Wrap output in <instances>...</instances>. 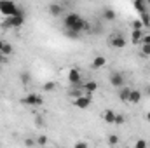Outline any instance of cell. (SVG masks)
<instances>
[{
    "mask_svg": "<svg viewBox=\"0 0 150 148\" xmlns=\"http://www.w3.org/2000/svg\"><path fill=\"white\" fill-rule=\"evenodd\" d=\"M89 145L86 143V141H79V143H75V148H87Z\"/></svg>",
    "mask_w": 150,
    "mask_h": 148,
    "instance_id": "obj_29",
    "label": "cell"
},
{
    "mask_svg": "<svg viewBox=\"0 0 150 148\" xmlns=\"http://www.w3.org/2000/svg\"><path fill=\"white\" fill-rule=\"evenodd\" d=\"M70 96H72V98H77V96H82V92L75 89V91H70Z\"/></svg>",
    "mask_w": 150,
    "mask_h": 148,
    "instance_id": "obj_31",
    "label": "cell"
},
{
    "mask_svg": "<svg viewBox=\"0 0 150 148\" xmlns=\"http://www.w3.org/2000/svg\"><path fill=\"white\" fill-rule=\"evenodd\" d=\"M2 45H4V42H2V40H0V51H2Z\"/></svg>",
    "mask_w": 150,
    "mask_h": 148,
    "instance_id": "obj_36",
    "label": "cell"
},
{
    "mask_svg": "<svg viewBox=\"0 0 150 148\" xmlns=\"http://www.w3.org/2000/svg\"><path fill=\"white\" fill-rule=\"evenodd\" d=\"M147 147V141L145 140H138L136 143H134V148H145Z\"/></svg>",
    "mask_w": 150,
    "mask_h": 148,
    "instance_id": "obj_27",
    "label": "cell"
},
{
    "mask_svg": "<svg viewBox=\"0 0 150 148\" xmlns=\"http://www.w3.org/2000/svg\"><path fill=\"white\" fill-rule=\"evenodd\" d=\"M0 65H7V56L0 52Z\"/></svg>",
    "mask_w": 150,
    "mask_h": 148,
    "instance_id": "obj_30",
    "label": "cell"
},
{
    "mask_svg": "<svg viewBox=\"0 0 150 148\" xmlns=\"http://www.w3.org/2000/svg\"><path fill=\"white\" fill-rule=\"evenodd\" d=\"M84 89H86L89 94H93V92H96V89H98V84H96L94 80H89V82L84 85Z\"/></svg>",
    "mask_w": 150,
    "mask_h": 148,
    "instance_id": "obj_14",
    "label": "cell"
},
{
    "mask_svg": "<svg viewBox=\"0 0 150 148\" xmlns=\"http://www.w3.org/2000/svg\"><path fill=\"white\" fill-rule=\"evenodd\" d=\"M145 120H147V122H150V111L147 113V115H145Z\"/></svg>",
    "mask_w": 150,
    "mask_h": 148,
    "instance_id": "obj_35",
    "label": "cell"
},
{
    "mask_svg": "<svg viewBox=\"0 0 150 148\" xmlns=\"http://www.w3.org/2000/svg\"><path fill=\"white\" fill-rule=\"evenodd\" d=\"M19 12H23L21 7H18L12 0H0V14L14 16V14H19Z\"/></svg>",
    "mask_w": 150,
    "mask_h": 148,
    "instance_id": "obj_1",
    "label": "cell"
},
{
    "mask_svg": "<svg viewBox=\"0 0 150 148\" xmlns=\"http://www.w3.org/2000/svg\"><path fill=\"white\" fill-rule=\"evenodd\" d=\"M74 106L80 108V110H86L91 106V94L89 96H77L74 98Z\"/></svg>",
    "mask_w": 150,
    "mask_h": 148,
    "instance_id": "obj_4",
    "label": "cell"
},
{
    "mask_svg": "<svg viewBox=\"0 0 150 148\" xmlns=\"http://www.w3.org/2000/svg\"><path fill=\"white\" fill-rule=\"evenodd\" d=\"M103 120H105L107 124H113V120H115V111L107 110L105 113H103Z\"/></svg>",
    "mask_w": 150,
    "mask_h": 148,
    "instance_id": "obj_13",
    "label": "cell"
},
{
    "mask_svg": "<svg viewBox=\"0 0 150 148\" xmlns=\"http://www.w3.org/2000/svg\"><path fill=\"white\" fill-rule=\"evenodd\" d=\"M30 78H32L30 72H21V73H19V80H21L23 84H28V82H30Z\"/></svg>",
    "mask_w": 150,
    "mask_h": 148,
    "instance_id": "obj_20",
    "label": "cell"
},
{
    "mask_svg": "<svg viewBox=\"0 0 150 148\" xmlns=\"http://www.w3.org/2000/svg\"><path fill=\"white\" fill-rule=\"evenodd\" d=\"M142 54H143V56H150V44H143V47H142Z\"/></svg>",
    "mask_w": 150,
    "mask_h": 148,
    "instance_id": "obj_25",
    "label": "cell"
},
{
    "mask_svg": "<svg viewBox=\"0 0 150 148\" xmlns=\"http://www.w3.org/2000/svg\"><path fill=\"white\" fill-rule=\"evenodd\" d=\"M145 94H147V96H150V85H147V87H145Z\"/></svg>",
    "mask_w": 150,
    "mask_h": 148,
    "instance_id": "obj_34",
    "label": "cell"
},
{
    "mask_svg": "<svg viewBox=\"0 0 150 148\" xmlns=\"http://www.w3.org/2000/svg\"><path fill=\"white\" fill-rule=\"evenodd\" d=\"M142 28H143V23H142L140 19L133 21V30H142Z\"/></svg>",
    "mask_w": 150,
    "mask_h": 148,
    "instance_id": "obj_26",
    "label": "cell"
},
{
    "mask_svg": "<svg viewBox=\"0 0 150 148\" xmlns=\"http://www.w3.org/2000/svg\"><path fill=\"white\" fill-rule=\"evenodd\" d=\"M25 145H26V147H32V145H35V141H33V140H26Z\"/></svg>",
    "mask_w": 150,
    "mask_h": 148,
    "instance_id": "obj_33",
    "label": "cell"
},
{
    "mask_svg": "<svg viewBox=\"0 0 150 148\" xmlns=\"http://www.w3.org/2000/svg\"><path fill=\"white\" fill-rule=\"evenodd\" d=\"M49 12H51V16L58 18V16L63 14V7H61L59 4H51V5H49Z\"/></svg>",
    "mask_w": 150,
    "mask_h": 148,
    "instance_id": "obj_12",
    "label": "cell"
},
{
    "mask_svg": "<svg viewBox=\"0 0 150 148\" xmlns=\"http://www.w3.org/2000/svg\"><path fill=\"white\" fill-rule=\"evenodd\" d=\"M54 89H56V84H54V82H45V84H44V91H45V92H52Z\"/></svg>",
    "mask_w": 150,
    "mask_h": 148,
    "instance_id": "obj_21",
    "label": "cell"
},
{
    "mask_svg": "<svg viewBox=\"0 0 150 148\" xmlns=\"http://www.w3.org/2000/svg\"><path fill=\"white\" fill-rule=\"evenodd\" d=\"M142 44H150V35H143L142 37Z\"/></svg>",
    "mask_w": 150,
    "mask_h": 148,
    "instance_id": "obj_32",
    "label": "cell"
},
{
    "mask_svg": "<svg viewBox=\"0 0 150 148\" xmlns=\"http://www.w3.org/2000/svg\"><path fill=\"white\" fill-rule=\"evenodd\" d=\"M68 82H70L72 85H79V84H80V72H79L77 68H72V70L68 72Z\"/></svg>",
    "mask_w": 150,
    "mask_h": 148,
    "instance_id": "obj_7",
    "label": "cell"
},
{
    "mask_svg": "<svg viewBox=\"0 0 150 148\" xmlns=\"http://www.w3.org/2000/svg\"><path fill=\"white\" fill-rule=\"evenodd\" d=\"M21 103L26 105V106H42L44 99H42V96H38L35 92H30L28 96H25V98L21 99Z\"/></svg>",
    "mask_w": 150,
    "mask_h": 148,
    "instance_id": "obj_3",
    "label": "cell"
},
{
    "mask_svg": "<svg viewBox=\"0 0 150 148\" xmlns=\"http://www.w3.org/2000/svg\"><path fill=\"white\" fill-rule=\"evenodd\" d=\"M65 33H67V37H68V38H79V35H80L79 32L70 30V28H67V30H65Z\"/></svg>",
    "mask_w": 150,
    "mask_h": 148,
    "instance_id": "obj_22",
    "label": "cell"
},
{
    "mask_svg": "<svg viewBox=\"0 0 150 148\" xmlns=\"http://www.w3.org/2000/svg\"><path fill=\"white\" fill-rule=\"evenodd\" d=\"M147 4H149V5H150V0H147Z\"/></svg>",
    "mask_w": 150,
    "mask_h": 148,
    "instance_id": "obj_38",
    "label": "cell"
},
{
    "mask_svg": "<svg viewBox=\"0 0 150 148\" xmlns=\"http://www.w3.org/2000/svg\"><path fill=\"white\" fill-rule=\"evenodd\" d=\"M79 19H80V16H79V14L70 12V14H67V16H65V19H63V26H65V28H72Z\"/></svg>",
    "mask_w": 150,
    "mask_h": 148,
    "instance_id": "obj_5",
    "label": "cell"
},
{
    "mask_svg": "<svg viewBox=\"0 0 150 148\" xmlns=\"http://www.w3.org/2000/svg\"><path fill=\"white\" fill-rule=\"evenodd\" d=\"M142 37H143V32L142 30H133L131 32V40L133 42H142Z\"/></svg>",
    "mask_w": 150,
    "mask_h": 148,
    "instance_id": "obj_19",
    "label": "cell"
},
{
    "mask_svg": "<svg viewBox=\"0 0 150 148\" xmlns=\"http://www.w3.org/2000/svg\"><path fill=\"white\" fill-rule=\"evenodd\" d=\"M124 122H126V117H124V115H120V113H115V120H113V124L120 125V124H124Z\"/></svg>",
    "mask_w": 150,
    "mask_h": 148,
    "instance_id": "obj_23",
    "label": "cell"
},
{
    "mask_svg": "<svg viewBox=\"0 0 150 148\" xmlns=\"http://www.w3.org/2000/svg\"><path fill=\"white\" fill-rule=\"evenodd\" d=\"M110 44H112L113 47H117V49H124L126 47V38H124V35H120V33H115V35H112Z\"/></svg>",
    "mask_w": 150,
    "mask_h": 148,
    "instance_id": "obj_6",
    "label": "cell"
},
{
    "mask_svg": "<svg viewBox=\"0 0 150 148\" xmlns=\"http://www.w3.org/2000/svg\"><path fill=\"white\" fill-rule=\"evenodd\" d=\"M140 21L143 23V26H150V14L147 12V11L140 12Z\"/></svg>",
    "mask_w": 150,
    "mask_h": 148,
    "instance_id": "obj_17",
    "label": "cell"
},
{
    "mask_svg": "<svg viewBox=\"0 0 150 148\" xmlns=\"http://www.w3.org/2000/svg\"><path fill=\"white\" fill-rule=\"evenodd\" d=\"M129 94H131V89H129V87H122V89H120V92H119V98H120L122 101H126V103H127Z\"/></svg>",
    "mask_w": 150,
    "mask_h": 148,
    "instance_id": "obj_15",
    "label": "cell"
},
{
    "mask_svg": "<svg viewBox=\"0 0 150 148\" xmlns=\"http://www.w3.org/2000/svg\"><path fill=\"white\" fill-rule=\"evenodd\" d=\"M108 145H119V136H115V134H112L110 138H108Z\"/></svg>",
    "mask_w": 150,
    "mask_h": 148,
    "instance_id": "obj_24",
    "label": "cell"
},
{
    "mask_svg": "<svg viewBox=\"0 0 150 148\" xmlns=\"http://www.w3.org/2000/svg\"><path fill=\"white\" fill-rule=\"evenodd\" d=\"M101 18H103L105 21H115L117 14H115V11H113V9H110V7H105V9H103V12H101Z\"/></svg>",
    "mask_w": 150,
    "mask_h": 148,
    "instance_id": "obj_10",
    "label": "cell"
},
{
    "mask_svg": "<svg viewBox=\"0 0 150 148\" xmlns=\"http://www.w3.org/2000/svg\"><path fill=\"white\" fill-rule=\"evenodd\" d=\"M149 73H150V66H149Z\"/></svg>",
    "mask_w": 150,
    "mask_h": 148,
    "instance_id": "obj_39",
    "label": "cell"
},
{
    "mask_svg": "<svg viewBox=\"0 0 150 148\" xmlns=\"http://www.w3.org/2000/svg\"><path fill=\"white\" fill-rule=\"evenodd\" d=\"M37 143H38V145H47L49 141H47V138H45V136H40V138L37 140Z\"/></svg>",
    "mask_w": 150,
    "mask_h": 148,
    "instance_id": "obj_28",
    "label": "cell"
},
{
    "mask_svg": "<svg viewBox=\"0 0 150 148\" xmlns=\"http://www.w3.org/2000/svg\"><path fill=\"white\" fill-rule=\"evenodd\" d=\"M140 99H142V91H138V89H131V94H129L127 103L136 105V103H140Z\"/></svg>",
    "mask_w": 150,
    "mask_h": 148,
    "instance_id": "obj_9",
    "label": "cell"
},
{
    "mask_svg": "<svg viewBox=\"0 0 150 148\" xmlns=\"http://www.w3.org/2000/svg\"><path fill=\"white\" fill-rule=\"evenodd\" d=\"M110 84H112L113 87L120 89V87L124 85V77H122V73H112L110 75Z\"/></svg>",
    "mask_w": 150,
    "mask_h": 148,
    "instance_id": "obj_8",
    "label": "cell"
},
{
    "mask_svg": "<svg viewBox=\"0 0 150 148\" xmlns=\"http://www.w3.org/2000/svg\"><path fill=\"white\" fill-rule=\"evenodd\" d=\"M23 23H25V14L23 12L14 14V16H5L4 28H19V26H23Z\"/></svg>",
    "mask_w": 150,
    "mask_h": 148,
    "instance_id": "obj_2",
    "label": "cell"
},
{
    "mask_svg": "<svg viewBox=\"0 0 150 148\" xmlns=\"http://www.w3.org/2000/svg\"><path fill=\"white\" fill-rule=\"evenodd\" d=\"M68 2H77V0H68Z\"/></svg>",
    "mask_w": 150,
    "mask_h": 148,
    "instance_id": "obj_37",
    "label": "cell"
},
{
    "mask_svg": "<svg viewBox=\"0 0 150 148\" xmlns=\"http://www.w3.org/2000/svg\"><path fill=\"white\" fill-rule=\"evenodd\" d=\"M145 7H147V0H134V9H136L138 12H143V11H147Z\"/></svg>",
    "mask_w": 150,
    "mask_h": 148,
    "instance_id": "obj_16",
    "label": "cell"
},
{
    "mask_svg": "<svg viewBox=\"0 0 150 148\" xmlns=\"http://www.w3.org/2000/svg\"><path fill=\"white\" fill-rule=\"evenodd\" d=\"M2 54H5V56H11L12 52H14V49H12V45L11 44H7V42H4V45H2V51H0Z\"/></svg>",
    "mask_w": 150,
    "mask_h": 148,
    "instance_id": "obj_18",
    "label": "cell"
},
{
    "mask_svg": "<svg viewBox=\"0 0 150 148\" xmlns=\"http://www.w3.org/2000/svg\"><path fill=\"white\" fill-rule=\"evenodd\" d=\"M105 65H107V59H105V56H98V58H94V59H93V63H91L93 70H100V68H103Z\"/></svg>",
    "mask_w": 150,
    "mask_h": 148,
    "instance_id": "obj_11",
    "label": "cell"
}]
</instances>
